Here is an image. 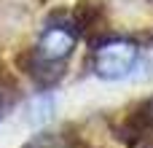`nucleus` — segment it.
I'll return each instance as SVG.
<instances>
[{"label":"nucleus","instance_id":"obj_3","mask_svg":"<svg viewBox=\"0 0 153 148\" xmlns=\"http://www.w3.org/2000/svg\"><path fill=\"white\" fill-rule=\"evenodd\" d=\"M24 148H73V143H70L65 135H56V132H40V135H35Z\"/></svg>","mask_w":153,"mask_h":148},{"label":"nucleus","instance_id":"obj_1","mask_svg":"<svg viewBox=\"0 0 153 148\" xmlns=\"http://www.w3.org/2000/svg\"><path fill=\"white\" fill-rule=\"evenodd\" d=\"M140 59V49L137 43L126 40V38H113L97 46L94 51V73L105 81H116L132 73V67Z\"/></svg>","mask_w":153,"mask_h":148},{"label":"nucleus","instance_id":"obj_2","mask_svg":"<svg viewBox=\"0 0 153 148\" xmlns=\"http://www.w3.org/2000/svg\"><path fill=\"white\" fill-rule=\"evenodd\" d=\"M75 46V32L65 24H51L40 32L38 49H35V59L46 62V65H59L70 57Z\"/></svg>","mask_w":153,"mask_h":148},{"label":"nucleus","instance_id":"obj_4","mask_svg":"<svg viewBox=\"0 0 153 148\" xmlns=\"http://www.w3.org/2000/svg\"><path fill=\"white\" fill-rule=\"evenodd\" d=\"M48 116H51V100H48V97L35 100V102H32V121H35V124H43Z\"/></svg>","mask_w":153,"mask_h":148},{"label":"nucleus","instance_id":"obj_5","mask_svg":"<svg viewBox=\"0 0 153 148\" xmlns=\"http://www.w3.org/2000/svg\"><path fill=\"white\" fill-rule=\"evenodd\" d=\"M143 121H145V124H153V97L143 105Z\"/></svg>","mask_w":153,"mask_h":148}]
</instances>
